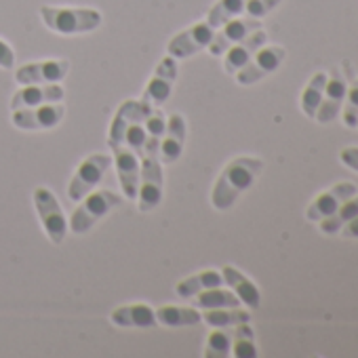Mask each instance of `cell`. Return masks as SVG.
<instances>
[{
	"mask_svg": "<svg viewBox=\"0 0 358 358\" xmlns=\"http://www.w3.org/2000/svg\"><path fill=\"white\" fill-rule=\"evenodd\" d=\"M264 171V160L255 156H238L230 160L220 173L211 192V205L217 211H228L236 201L257 182Z\"/></svg>",
	"mask_w": 358,
	"mask_h": 358,
	"instance_id": "cell-1",
	"label": "cell"
},
{
	"mask_svg": "<svg viewBox=\"0 0 358 358\" xmlns=\"http://www.w3.org/2000/svg\"><path fill=\"white\" fill-rule=\"evenodd\" d=\"M41 17L45 26L64 36L87 34L101 26L103 17L97 9H70V7H41Z\"/></svg>",
	"mask_w": 358,
	"mask_h": 358,
	"instance_id": "cell-2",
	"label": "cell"
},
{
	"mask_svg": "<svg viewBox=\"0 0 358 358\" xmlns=\"http://www.w3.org/2000/svg\"><path fill=\"white\" fill-rule=\"evenodd\" d=\"M80 205L76 207V211L70 217V232L74 234H87L95 224H99L112 209H116L118 205H122L120 194L112 192V190H93L89 192L83 201H78Z\"/></svg>",
	"mask_w": 358,
	"mask_h": 358,
	"instance_id": "cell-3",
	"label": "cell"
},
{
	"mask_svg": "<svg viewBox=\"0 0 358 358\" xmlns=\"http://www.w3.org/2000/svg\"><path fill=\"white\" fill-rule=\"evenodd\" d=\"M32 196H34V207L41 217L45 234L49 236V241L53 245H62L68 236L70 224H68V217H66L57 196L49 188H36Z\"/></svg>",
	"mask_w": 358,
	"mask_h": 358,
	"instance_id": "cell-4",
	"label": "cell"
},
{
	"mask_svg": "<svg viewBox=\"0 0 358 358\" xmlns=\"http://www.w3.org/2000/svg\"><path fill=\"white\" fill-rule=\"evenodd\" d=\"M112 166V156L110 154H91L89 158H85L80 162V166L76 169L74 177L70 179L68 186V196L70 201H83L89 192H93L99 182L103 179V175L108 173V169Z\"/></svg>",
	"mask_w": 358,
	"mask_h": 358,
	"instance_id": "cell-5",
	"label": "cell"
},
{
	"mask_svg": "<svg viewBox=\"0 0 358 358\" xmlns=\"http://www.w3.org/2000/svg\"><path fill=\"white\" fill-rule=\"evenodd\" d=\"M162 201V162L158 156H141L137 207L141 213L154 211Z\"/></svg>",
	"mask_w": 358,
	"mask_h": 358,
	"instance_id": "cell-6",
	"label": "cell"
},
{
	"mask_svg": "<svg viewBox=\"0 0 358 358\" xmlns=\"http://www.w3.org/2000/svg\"><path fill=\"white\" fill-rule=\"evenodd\" d=\"M285 57H287V51L280 45H264L251 57V62L234 74L236 83L243 87H251V85L264 80L266 76H270L272 72H276L280 68Z\"/></svg>",
	"mask_w": 358,
	"mask_h": 358,
	"instance_id": "cell-7",
	"label": "cell"
},
{
	"mask_svg": "<svg viewBox=\"0 0 358 358\" xmlns=\"http://www.w3.org/2000/svg\"><path fill=\"white\" fill-rule=\"evenodd\" d=\"M213 34H215V28L207 20L199 22V24L190 26L188 30L175 34L166 45V53L175 59H188V57L205 51L209 47Z\"/></svg>",
	"mask_w": 358,
	"mask_h": 358,
	"instance_id": "cell-8",
	"label": "cell"
},
{
	"mask_svg": "<svg viewBox=\"0 0 358 358\" xmlns=\"http://www.w3.org/2000/svg\"><path fill=\"white\" fill-rule=\"evenodd\" d=\"M177 80V59L166 55L154 70L150 83L143 89L141 103L148 108H160L173 93V85Z\"/></svg>",
	"mask_w": 358,
	"mask_h": 358,
	"instance_id": "cell-9",
	"label": "cell"
},
{
	"mask_svg": "<svg viewBox=\"0 0 358 358\" xmlns=\"http://www.w3.org/2000/svg\"><path fill=\"white\" fill-rule=\"evenodd\" d=\"M112 162L116 164L118 182L122 188V196L129 201H137V190H139V171H141V158L139 154L129 148L127 143L112 145Z\"/></svg>",
	"mask_w": 358,
	"mask_h": 358,
	"instance_id": "cell-10",
	"label": "cell"
},
{
	"mask_svg": "<svg viewBox=\"0 0 358 358\" xmlns=\"http://www.w3.org/2000/svg\"><path fill=\"white\" fill-rule=\"evenodd\" d=\"M259 28H262V20H253L249 15H245V17L238 15V17L226 22L222 28L215 30V34H213V38H211L207 49H209V53L213 57H222L230 47H234L236 43L245 41L251 32H255Z\"/></svg>",
	"mask_w": 358,
	"mask_h": 358,
	"instance_id": "cell-11",
	"label": "cell"
},
{
	"mask_svg": "<svg viewBox=\"0 0 358 358\" xmlns=\"http://www.w3.org/2000/svg\"><path fill=\"white\" fill-rule=\"evenodd\" d=\"M64 114H66V108L57 101V103H43L34 108L13 110L11 120L15 127L24 131H49L64 120Z\"/></svg>",
	"mask_w": 358,
	"mask_h": 358,
	"instance_id": "cell-12",
	"label": "cell"
},
{
	"mask_svg": "<svg viewBox=\"0 0 358 358\" xmlns=\"http://www.w3.org/2000/svg\"><path fill=\"white\" fill-rule=\"evenodd\" d=\"M345 91H348V80H345L343 72L339 68H333L327 74L324 95H322V101H320V108H318L314 120L320 122V124H329L331 120H335L339 116V112H341Z\"/></svg>",
	"mask_w": 358,
	"mask_h": 358,
	"instance_id": "cell-13",
	"label": "cell"
},
{
	"mask_svg": "<svg viewBox=\"0 0 358 358\" xmlns=\"http://www.w3.org/2000/svg\"><path fill=\"white\" fill-rule=\"evenodd\" d=\"M356 192H358V188H356V184H352V182H341V184H335V186L322 190V192L308 205V209H306V220L318 224L320 220H324V217H329L331 213H335V209H337L343 201H348L350 196H354Z\"/></svg>",
	"mask_w": 358,
	"mask_h": 358,
	"instance_id": "cell-14",
	"label": "cell"
},
{
	"mask_svg": "<svg viewBox=\"0 0 358 358\" xmlns=\"http://www.w3.org/2000/svg\"><path fill=\"white\" fill-rule=\"evenodd\" d=\"M70 62L66 59H47L36 64H26L15 72V80L20 85H51L59 83L68 76Z\"/></svg>",
	"mask_w": 358,
	"mask_h": 358,
	"instance_id": "cell-15",
	"label": "cell"
},
{
	"mask_svg": "<svg viewBox=\"0 0 358 358\" xmlns=\"http://www.w3.org/2000/svg\"><path fill=\"white\" fill-rule=\"evenodd\" d=\"M186 120L182 114H171L166 118V127H164V135L160 141V152L158 158L162 164H173L182 158L184 154V145H186Z\"/></svg>",
	"mask_w": 358,
	"mask_h": 358,
	"instance_id": "cell-16",
	"label": "cell"
},
{
	"mask_svg": "<svg viewBox=\"0 0 358 358\" xmlns=\"http://www.w3.org/2000/svg\"><path fill=\"white\" fill-rule=\"evenodd\" d=\"M268 43V34L259 28L255 32H251L245 41L236 43L234 47H230L222 57H224V70L228 74H236L243 66H247L251 62V57Z\"/></svg>",
	"mask_w": 358,
	"mask_h": 358,
	"instance_id": "cell-17",
	"label": "cell"
},
{
	"mask_svg": "<svg viewBox=\"0 0 358 358\" xmlns=\"http://www.w3.org/2000/svg\"><path fill=\"white\" fill-rule=\"evenodd\" d=\"M64 95H66V91L57 83H51V85H24V89H20L13 95L11 108L20 110V108L43 106V103H57V101L64 99Z\"/></svg>",
	"mask_w": 358,
	"mask_h": 358,
	"instance_id": "cell-18",
	"label": "cell"
},
{
	"mask_svg": "<svg viewBox=\"0 0 358 358\" xmlns=\"http://www.w3.org/2000/svg\"><path fill=\"white\" fill-rule=\"evenodd\" d=\"M110 320L114 327H127V329H152L158 324L156 312L148 303L120 306L110 314Z\"/></svg>",
	"mask_w": 358,
	"mask_h": 358,
	"instance_id": "cell-19",
	"label": "cell"
},
{
	"mask_svg": "<svg viewBox=\"0 0 358 358\" xmlns=\"http://www.w3.org/2000/svg\"><path fill=\"white\" fill-rule=\"evenodd\" d=\"M222 276H224V282L230 287V291L241 299V303H245L247 308L251 310H257L259 303H262V293L257 289V285L245 276L241 270H236L234 266H226L222 270Z\"/></svg>",
	"mask_w": 358,
	"mask_h": 358,
	"instance_id": "cell-20",
	"label": "cell"
},
{
	"mask_svg": "<svg viewBox=\"0 0 358 358\" xmlns=\"http://www.w3.org/2000/svg\"><path fill=\"white\" fill-rule=\"evenodd\" d=\"M222 285H224L222 272H217V270H203V272H199V274H194L190 278L179 280L175 285V293H177V297L188 299V297H194V295H199V293H203L207 289H215V287H222Z\"/></svg>",
	"mask_w": 358,
	"mask_h": 358,
	"instance_id": "cell-21",
	"label": "cell"
},
{
	"mask_svg": "<svg viewBox=\"0 0 358 358\" xmlns=\"http://www.w3.org/2000/svg\"><path fill=\"white\" fill-rule=\"evenodd\" d=\"M356 215H358V192H356L354 196H350L348 201H343V203L335 209V213H331L329 217L320 220V222H318V230H320L322 234H327V236H335V234H339L341 228H343L350 220H354Z\"/></svg>",
	"mask_w": 358,
	"mask_h": 358,
	"instance_id": "cell-22",
	"label": "cell"
},
{
	"mask_svg": "<svg viewBox=\"0 0 358 358\" xmlns=\"http://www.w3.org/2000/svg\"><path fill=\"white\" fill-rule=\"evenodd\" d=\"M145 141H143V148H141V156H158L160 152V141H162V135H164V127H166V116L162 114L160 108H154L148 118H145Z\"/></svg>",
	"mask_w": 358,
	"mask_h": 358,
	"instance_id": "cell-23",
	"label": "cell"
},
{
	"mask_svg": "<svg viewBox=\"0 0 358 358\" xmlns=\"http://www.w3.org/2000/svg\"><path fill=\"white\" fill-rule=\"evenodd\" d=\"M156 320L162 327H194L203 320V314L184 306H160L156 310Z\"/></svg>",
	"mask_w": 358,
	"mask_h": 358,
	"instance_id": "cell-24",
	"label": "cell"
},
{
	"mask_svg": "<svg viewBox=\"0 0 358 358\" xmlns=\"http://www.w3.org/2000/svg\"><path fill=\"white\" fill-rule=\"evenodd\" d=\"M324 85H327V72H316L312 74L310 83L306 85V89L301 91V112L314 120L318 108H320V101H322V95H324Z\"/></svg>",
	"mask_w": 358,
	"mask_h": 358,
	"instance_id": "cell-25",
	"label": "cell"
},
{
	"mask_svg": "<svg viewBox=\"0 0 358 358\" xmlns=\"http://www.w3.org/2000/svg\"><path fill=\"white\" fill-rule=\"evenodd\" d=\"M192 303H194V308H201V310L241 308V299H238L232 291H226V289H222V287L207 289V291L194 295V297H192Z\"/></svg>",
	"mask_w": 358,
	"mask_h": 358,
	"instance_id": "cell-26",
	"label": "cell"
},
{
	"mask_svg": "<svg viewBox=\"0 0 358 358\" xmlns=\"http://www.w3.org/2000/svg\"><path fill=\"white\" fill-rule=\"evenodd\" d=\"M255 333L249 322H241L232 327V356L236 358H257Z\"/></svg>",
	"mask_w": 358,
	"mask_h": 358,
	"instance_id": "cell-27",
	"label": "cell"
},
{
	"mask_svg": "<svg viewBox=\"0 0 358 358\" xmlns=\"http://www.w3.org/2000/svg\"><path fill=\"white\" fill-rule=\"evenodd\" d=\"M203 320L217 329V327H236L241 322H249L251 320V314L247 310H241V308H217V310H205L203 314Z\"/></svg>",
	"mask_w": 358,
	"mask_h": 358,
	"instance_id": "cell-28",
	"label": "cell"
},
{
	"mask_svg": "<svg viewBox=\"0 0 358 358\" xmlns=\"http://www.w3.org/2000/svg\"><path fill=\"white\" fill-rule=\"evenodd\" d=\"M247 3H249V0H217V3L211 7L209 15H207V22L217 30V28H222L226 22H230V20L243 15Z\"/></svg>",
	"mask_w": 358,
	"mask_h": 358,
	"instance_id": "cell-29",
	"label": "cell"
},
{
	"mask_svg": "<svg viewBox=\"0 0 358 358\" xmlns=\"http://www.w3.org/2000/svg\"><path fill=\"white\" fill-rule=\"evenodd\" d=\"M135 110H137V101H133V99H127V101L116 110V116H114V120H112L110 135H108V145H110V148L124 141V131H127L129 122L133 120Z\"/></svg>",
	"mask_w": 358,
	"mask_h": 358,
	"instance_id": "cell-30",
	"label": "cell"
},
{
	"mask_svg": "<svg viewBox=\"0 0 358 358\" xmlns=\"http://www.w3.org/2000/svg\"><path fill=\"white\" fill-rule=\"evenodd\" d=\"M230 354H232V331H228V327H217V331H213L207 337L205 356L207 358H226Z\"/></svg>",
	"mask_w": 358,
	"mask_h": 358,
	"instance_id": "cell-31",
	"label": "cell"
},
{
	"mask_svg": "<svg viewBox=\"0 0 358 358\" xmlns=\"http://www.w3.org/2000/svg\"><path fill=\"white\" fill-rule=\"evenodd\" d=\"M348 91L341 106V122L348 129H358V78H348Z\"/></svg>",
	"mask_w": 358,
	"mask_h": 358,
	"instance_id": "cell-32",
	"label": "cell"
},
{
	"mask_svg": "<svg viewBox=\"0 0 358 358\" xmlns=\"http://www.w3.org/2000/svg\"><path fill=\"white\" fill-rule=\"evenodd\" d=\"M282 0H249L245 13L253 20H264L270 11H274Z\"/></svg>",
	"mask_w": 358,
	"mask_h": 358,
	"instance_id": "cell-33",
	"label": "cell"
},
{
	"mask_svg": "<svg viewBox=\"0 0 358 358\" xmlns=\"http://www.w3.org/2000/svg\"><path fill=\"white\" fill-rule=\"evenodd\" d=\"M339 162L352 171L358 173V148L356 145H345L339 150Z\"/></svg>",
	"mask_w": 358,
	"mask_h": 358,
	"instance_id": "cell-34",
	"label": "cell"
},
{
	"mask_svg": "<svg viewBox=\"0 0 358 358\" xmlns=\"http://www.w3.org/2000/svg\"><path fill=\"white\" fill-rule=\"evenodd\" d=\"M0 68H3V70H13L15 68V53L5 41H0Z\"/></svg>",
	"mask_w": 358,
	"mask_h": 358,
	"instance_id": "cell-35",
	"label": "cell"
},
{
	"mask_svg": "<svg viewBox=\"0 0 358 358\" xmlns=\"http://www.w3.org/2000/svg\"><path fill=\"white\" fill-rule=\"evenodd\" d=\"M343 238H358V215L354 217V220H350L343 228H341V232H339Z\"/></svg>",
	"mask_w": 358,
	"mask_h": 358,
	"instance_id": "cell-36",
	"label": "cell"
}]
</instances>
